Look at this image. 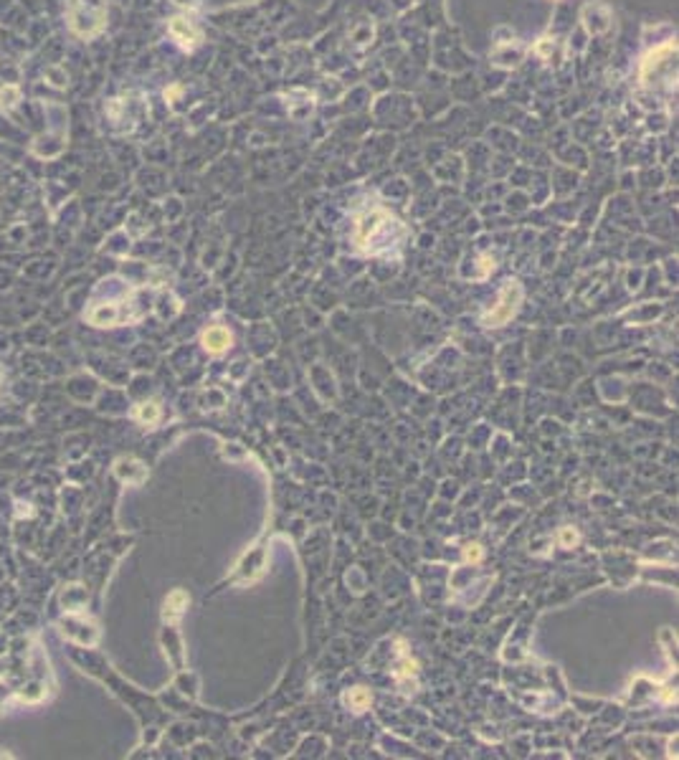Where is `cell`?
Here are the masks:
<instances>
[{"mask_svg": "<svg viewBox=\"0 0 679 760\" xmlns=\"http://www.w3.org/2000/svg\"><path fill=\"white\" fill-rule=\"evenodd\" d=\"M393 231H403L398 226V220L391 218L388 213L383 211H373L367 213L365 218H360L358 231H355V241H358L360 249L365 251H381L393 246Z\"/></svg>", "mask_w": 679, "mask_h": 760, "instance_id": "6da1fadb", "label": "cell"}, {"mask_svg": "<svg viewBox=\"0 0 679 760\" xmlns=\"http://www.w3.org/2000/svg\"><path fill=\"white\" fill-rule=\"evenodd\" d=\"M520 299H523V289H520V284L507 282V287H505L502 294H500L497 307H494L492 312L484 317V325H489V327H500V325H505L507 320H512V314L517 312Z\"/></svg>", "mask_w": 679, "mask_h": 760, "instance_id": "7a4b0ae2", "label": "cell"}, {"mask_svg": "<svg viewBox=\"0 0 679 760\" xmlns=\"http://www.w3.org/2000/svg\"><path fill=\"white\" fill-rule=\"evenodd\" d=\"M104 6L99 8H86V0H74L71 3V28L79 33H94L102 28Z\"/></svg>", "mask_w": 679, "mask_h": 760, "instance_id": "3957f363", "label": "cell"}, {"mask_svg": "<svg viewBox=\"0 0 679 760\" xmlns=\"http://www.w3.org/2000/svg\"><path fill=\"white\" fill-rule=\"evenodd\" d=\"M170 33L180 41V43H183V46H196L198 39H201L198 28L190 23V21H185V18H172L170 21Z\"/></svg>", "mask_w": 679, "mask_h": 760, "instance_id": "277c9868", "label": "cell"}, {"mask_svg": "<svg viewBox=\"0 0 679 760\" xmlns=\"http://www.w3.org/2000/svg\"><path fill=\"white\" fill-rule=\"evenodd\" d=\"M228 345H231V335H228V329H223V327H211L203 335V347L208 353L219 355V353H223Z\"/></svg>", "mask_w": 679, "mask_h": 760, "instance_id": "5b68a950", "label": "cell"}, {"mask_svg": "<svg viewBox=\"0 0 679 760\" xmlns=\"http://www.w3.org/2000/svg\"><path fill=\"white\" fill-rule=\"evenodd\" d=\"M345 702L352 707V710H365L367 705H370V695H367V690H363V687H358V690H350L347 695H345Z\"/></svg>", "mask_w": 679, "mask_h": 760, "instance_id": "8992f818", "label": "cell"}, {"mask_svg": "<svg viewBox=\"0 0 679 760\" xmlns=\"http://www.w3.org/2000/svg\"><path fill=\"white\" fill-rule=\"evenodd\" d=\"M180 606H185V593H183V590H175V593L165 601V616H178Z\"/></svg>", "mask_w": 679, "mask_h": 760, "instance_id": "52a82bcc", "label": "cell"}, {"mask_svg": "<svg viewBox=\"0 0 679 760\" xmlns=\"http://www.w3.org/2000/svg\"><path fill=\"white\" fill-rule=\"evenodd\" d=\"M114 309L112 307H99L97 312H92V322L94 325H104V322H114Z\"/></svg>", "mask_w": 679, "mask_h": 760, "instance_id": "ba28073f", "label": "cell"}, {"mask_svg": "<svg viewBox=\"0 0 679 760\" xmlns=\"http://www.w3.org/2000/svg\"><path fill=\"white\" fill-rule=\"evenodd\" d=\"M157 415H160V411H157L155 403H150V406H142V411H140V418H142V421H150V424H152V421H157Z\"/></svg>", "mask_w": 679, "mask_h": 760, "instance_id": "9c48e42d", "label": "cell"}, {"mask_svg": "<svg viewBox=\"0 0 679 760\" xmlns=\"http://www.w3.org/2000/svg\"><path fill=\"white\" fill-rule=\"evenodd\" d=\"M576 540H578V535L573 533V530H563V533H560V542L565 545V548H568V545H573Z\"/></svg>", "mask_w": 679, "mask_h": 760, "instance_id": "30bf717a", "label": "cell"}, {"mask_svg": "<svg viewBox=\"0 0 679 760\" xmlns=\"http://www.w3.org/2000/svg\"><path fill=\"white\" fill-rule=\"evenodd\" d=\"M464 557H467V560H479V557H482V548H479V545H469Z\"/></svg>", "mask_w": 679, "mask_h": 760, "instance_id": "8fae6325", "label": "cell"}]
</instances>
